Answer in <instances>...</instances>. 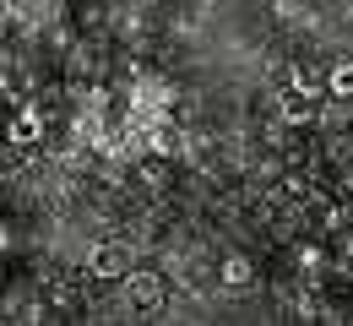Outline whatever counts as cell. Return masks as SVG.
Segmentation results:
<instances>
[{"instance_id": "obj_9", "label": "cell", "mask_w": 353, "mask_h": 326, "mask_svg": "<svg viewBox=\"0 0 353 326\" xmlns=\"http://www.w3.org/2000/svg\"><path fill=\"white\" fill-rule=\"evenodd\" d=\"M343 261H348V267H353V229L343 234Z\"/></svg>"}, {"instance_id": "obj_3", "label": "cell", "mask_w": 353, "mask_h": 326, "mask_svg": "<svg viewBox=\"0 0 353 326\" xmlns=\"http://www.w3.org/2000/svg\"><path fill=\"white\" fill-rule=\"evenodd\" d=\"M6 136L17 141V147L44 141V114H39V109H17V114H11V125H6Z\"/></svg>"}, {"instance_id": "obj_5", "label": "cell", "mask_w": 353, "mask_h": 326, "mask_svg": "<svg viewBox=\"0 0 353 326\" xmlns=\"http://www.w3.org/2000/svg\"><path fill=\"white\" fill-rule=\"evenodd\" d=\"M326 93L332 98H353V60H337V65L326 71Z\"/></svg>"}, {"instance_id": "obj_7", "label": "cell", "mask_w": 353, "mask_h": 326, "mask_svg": "<svg viewBox=\"0 0 353 326\" xmlns=\"http://www.w3.org/2000/svg\"><path fill=\"white\" fill-rule=\"evenodd\" d=\"M288 88H299V93H326V71H294V82H288Z\"/></svg>"}, {"instance_id": "obj_8", "label": "cell", "mask_w": 353, "mask_h": 326, "mask_svg": "<svg viewBox=\"0 0 353 326\" xmlns=\"http://www.w3.org/2000/svg\"><path fill=\"white\" fill-rule=\"evenodd\" d=\"M299 267H305V272H321V267H326L321 245H299Z\"/></svg>"}, {"instance_id": "obj_6", "label": "cell", "mask_w": 353, "mask_h": 326, "mask_svg": "<svg viewBox=\"0 0 353 326\" xmlns=\"http://www.w3.org/2000/svg\"><path fill=\"white\" fill-rule=\"evenodd\" d=\"M283 114H288V125H305L310 114H315V109H310V93L288 88V93H283Z\"/></svg>"}, {"instance_id": "obj_1", "label": "cell", "mask_w": 353, "mask_h": 326, "mask_svg": "<svg viewBox=\"0 0 353 326\" xmlns=\"http://www.w3.org/2000/svg\"><path fill=\"white\" fill-rule=\"evenodd\" d=\"M88 272L98 283H125L131 278V250H125V245H98L88 256Z\"/></svg>"}, {"instance_id": "obj_4", "label": "cell", "mask_w": 353, "mask_h": 326, "mask_svg": "<svg viewBox=\"0 0 353 326\" xmlns=\"http://www.w3.org/2000/svg\"><path fill=\"white\" fill-rule=\"evenodd\" d=\"M218 278H223V288H250L256 283V261L250 256H223Z\"/></svg>"}, {"instance_id": "obj_2", "label": "cell", "mask_w": 353, "mask_h": 326, "mask_svg": "<svg viewBox=\"0 0 353 326\" xmlns=\"http://www.w3.org/2000/svg\"><path fill=\"white\" fill-rule=\"evenodd\" d=\"M125 299H131L136 310H163V299H169V283L158 278V272H136L125 278Z\"/></svg>"}, {"instance_id": "obj_10", "label": "cell", "mask_w": 353, "mask_h": 326, "mask_svg": "<svg viewBox=\"0 0 353 326\" xmlns=\"http://www.w3.org/2000/svg\"><path fill=\"white\" fill-rule=\"evenodd\" d=\"M6 250H11V229L0 223V256H6Z\"/></svg>"}]
</instances>
